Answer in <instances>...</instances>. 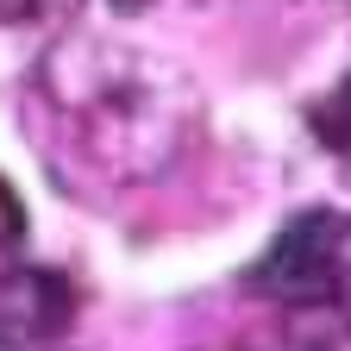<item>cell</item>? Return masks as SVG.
I'll return each mask as SVG.
<instances>
[{
    "label": "cell",
    "instance_id": "3957f363",
    "mask_svg": "<svg viewBox=\"0 0 351 351\" xmlns=\"http://www.w3.org/2000/svg\"><path fill=\"white\" fill-rule=\"evenodd\" d=\"M75 320V289L57 270H0V345H38L57 339Z\"/></svg>",
    "mask_w": 351,
    "mask_h": 351
},
{
    "label": "cell",
    "instance_id": "277c9868",
    "mask_svg": "<svg viewBox=\"0 0 351 351\" xmlns=\"http://www.w3.org/2000/svg\"><path fill=\"white\" fill-rule=\"evenodd\" d=\"M314 132H320L326 151H345L351 157V75L332 88L326 101H314Z\"/></svg>",
    "mask_w": 351,
    "mask_h": 351
},
{
    "label": "cell",
    "instance_id": "8992f818",
    "mask_svg": "<svg viewBox=\"0 0 351 351\" xmlns=\"http://www.w3.org/2000/svg\"><path fill=\"white\" fill-rule=\"evenodd\" d=\"M25 239V207H19V195L0 182V245H19Z\"/></svg>",
    "mask_w": 351,
    "mask_h": 351
},
{
    "label": "cell",
    "instance_id": "5b68a950",
    "mask_svg": "<svg viewBox=\"0 0 351 351\" xmlns=\"http://www.w3.org/2000/svg\"><path fill=\"white\" fill-rule=\"evenodd\" d=\"M82 0H0V25H69Z\"/></svg>",
    "mask_w": 351,
    "mask_h": 351
},
{
    "label": "cell",
    "instance_id": "52a82bcc",
    "mask_svg": "<svg viewBox=\"0 0 351 351\" xmlns=\"http://www.w3.org/2000/svg\"><path fill=\"white\" fill-rule=\"evenodd\" d=\"M113 7H119V13H138V7H145V0H113Z\"/></svg>",
    "mask_w": 351,
    "mask_h": 351
},
{
    "label": "cell",
    "instance_id": "7a4b0ae2",
    "mask_svg": "<svg viewBox=\"0 0 351 351\" xmlns=\"http://www.w3.org/2000/svg\"><path fill=\"white\" fill-rule=\"evenodd\" d=\"M251 289L270 301H295V307H320L345 289V232L332 213H301L276 232V245L257 257Z\"/></svg>",
    "mask_w": 351,
    "mask_h": 351
},
{
    "label": "cell",
    "instance_id": "6da1fadb",
    "mask_svg": "<svg viewBox=\"0 0 351 351\" xmlns=\"http://www.w3.org/2000/svg\"><path fill=\"white\" fill-rule=\"evenodd\" d=\"M38 145L63 169L107 189L151 182L176 163L195 125L189 75L107 38H63L32 75Z\"/></svg>",
    "mask_w": 351,
    "mask_h": 351
}]
</instances>
